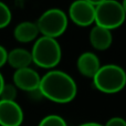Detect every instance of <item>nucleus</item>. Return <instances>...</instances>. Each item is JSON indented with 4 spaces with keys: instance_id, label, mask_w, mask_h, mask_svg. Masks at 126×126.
<instances>
[{
    "instance_id": "nucleus-1",
    "label": "nucleus",
    "mask_w": 126,
    "mask_h": 126,
    "mask_svg": "<svg viewBox=\"0 0 126 126\" xmlns=\"http://www.w3.org/2000/svg\"><path fill=\"white\" fill-rule=\"evenodd\" d=\"M39 93L54 103L65 104L76 97L78 85L67 73L60 70H51L41 76Z\"/></svg>"
},
{
    "instance_id": "nucleus-2",
    "label": "nucleus",
    "mask_w": 126,
    "mask_h": 126,
    "mask_svg": "<svg viewBox=\"0 0 126 126\" xmlns=\"http://www.w3.org/2000/svg\"><path fill=\"white\" fill-rule=\"evenodd\" d=\"M32 63L42 69H53L62 59V50L57 39L40 37L31 50Z\"/></svg>"
},
{
    "instance_id": "nucleus-3",
    "label": "nucleus",
    "mask_w": 126,
    "mask_h": 126,
    "mask_svg": "<svg viewBox=\"0 0 126 126\" xmlns=\"http://www.w3.org/2000/svg\"><path fill=\"white\" fill-rule=\"evenodd\" d=\"M93 84L95 89L102 93H118L126 85V72L123 67L116 64L101 65L93 78Z\"/></svg>"
},
{
    "instance_id": "nucleus-4",
    "label": "nucleus",
    "mask_w": 126,
    "mask_h": 126,
    "mask_svg": "<svg viewBox=\"0 0 126 126\" xmlns=\"http://www.w3.org/2000/svg\"><path fill=\"white\" fill-rule=\"evenodd\" d=\"M126 15L122 3L115 0H101L95 6V26L112 31L121 27Z\"/></svg>"
},
{
    "instance_id": "nucleus-5",
    "label": "nucleus",
    "mask_w": 126,
    "mask_h": 126,
    "mask_svg": "<svg viewBox=\"0 0 126 126\" xmlns=\"http://www.w3.org/2000/svg\"><path fill=\"white\" fill-rule=\"evenodd\" d=\"M35 23L42 37L57 39L65 32L69 24V18L61 9L52 8L44 11Z\"/></svg>"
},
{
    "instance_id": "nucleus-6",
    "label": "nucleus",
    "mask_w": 126,
    "mask_h": 126,
    "mask_svg": "<svg viewBox=\"0 0 126 126\" xmlns=\"http://www.w3.org/2000/svg\"><path fill=\"white\" fill-rule=\"evenodd\" d=\"M79 27H89L95 21V7L89 0H78L69 8V17Z\"/></svg>"
},
{
    "instance_id": "nucleus-7",
    "label": "nucleus",
    "mask_w": 126,
    "mask_h": 126,
    "mask_svg": "<svg viewBox=\"0 0 126 126\" xmlns=\"http://www.w3.org/2000/svg\"><path fill=\"white\" fill-rule=\"evenodd\" d=\"M41 76L35 70L29 67L16 70L13 73V85L26 92H37L40 85Z\"/></svg>"
},
{
    "instance_id": "nucleus-8",
    "label": "nucleus",
    "mask_w": 126,
    "mask_h": 126,
    "mask_svg": "<svg viewBox=\"0 0 126 126\" xmlns=\"http://www.w3.org/2000/svg\"><path fill=\"white\" fill-rule=\"evenodd\" d=\"M23 122V111L16 101L0 100V126H20Z\"/></svg>"
},
{
    "instance_id": "nucleus-9",
    "label": "nucleus",
    "mask_w": 126,
    "mask_h": 126,
    "mask_svg": "<svg viewBox=\"0 0 126 126\" xmlns=\"http://www.w3.org/2000/svg\"><path fill=\"white\" fill-rule=\"evenodd\" d=\"M78 70L83 76L93 79L101 67V62L98 57L93 52H84L79 57L76 62Z\"/></svg>"
},
{
    "instance_id": "nucleus-10",
    "label": "nucleus",
    "mask_w": 126,
    "mask_h": 126,
    "mask_svg": "<svg viewBox=\"0 0 126 126\" xmlns=\"http://www.w3.org/2000/svg\"><path fill=\"white\" fill-rule=\"evenodd\" d=\"M113 35L112 31L101 27L94 26L90 31V43L95 50L104 51L112 46Z\"/></svg>"
},
{
    "instance_id": "nucleus-11",
    "label": "nucleus",
    "mask_w": 126,
    "mask_h": 126,
    "mask_svg": "<svg viewBox=\"0 0 126 126\" xmlns=\"http://www.w3.org/2000/svg\"><path fill=\"white\" fill-rule=\"evenodd\" d=\"M38 35H39V29L37 27V23L31 21L21 22L16 27L13 31L15 39L21 43H28L38 39Z\"/></svg>"
},
{
    "instance_id": "nucleus-12",
    "label": "nucleus",
    "mask_w": 126,
    "mask_h": 126,
    "mask_svg": "<svg viewBox=\"0 0 126 126\" xmlns=\"http://www.w3.org/2000/svg\"><path fill=\"white\" fill-rule=\"evenodd\" d=\"M7 63L10 64L16 70L24 69V67H29L30 64L32 63V57H31V52L26 49L17 48L11 50L8 52V58H7Z\"/></svg>"
},
{
    "instance_id": "nucleus-13",
    "label": "nucleus",
    "mask_w": 126,
    "mask_h": 126,
    "mask_svg": "<svg viewBox=\"0 0 126 126\" xmlns=\"http://www.w3.org/2000/svg\"><path fill=\"white\" fill-rule=\"evenodd\" d=\"M38 126H67V124L64 118L60 115L51 114L42 118Z\"/></svg>"
},
{
    "instance_id": "nucleus-14",
    "label": "nucleus",
    "mask_w": 126,
    "mask_h": 126,
    "mask_svg": "<svg viewBox=\"0 0 126 126\" xmlns=\"http://www.w3.org/2000/svg\"><path fill=\"white\" fill-rule=\"evenodd\" d=\"M17 97V87L13 84H4L0 94L1 101H16Z\"/></svg>"
},
{
    "instance_id": "nucleus-15",
    "label": "nucleus",
    "mask_w": 126,
    "mask_h": 126,
    "mask_svg": "<svg viewBox=\"0 0 126 126\" xmlns=\"http://www.w3.org/2000/svg\"><path fill=\"white\" fill-rule=\"evenodd\" d=\"M11 21V11L7 4L0 2V29H3Z\"/></svg>"
},
{
    "instance_id": "nucleus-16",
    "label": "nucleus",
    "mask_w": 126,
    "mask_h": 126,
    "mask_svg": "<svg viewBox=\"0 0 126 126\" xmlns=\"http://www.w3.org/2000/svg\"><path fill=\"white\" fill-rule=\"evenodd\" d=\"M103 126H126V121L120 116H115V117L110 118L106 124Z\"/></svg>"
},
{
    "instance_id": "nucleus-17",
    "label": "nucleus",
    "mask_w": 126,
    "mask_h": 126,
    "mask_svg": "<svg viewBox=\"0 0 126 126\" xmlns=\"http://www.w3.org/2000/svg\"><path fill=\"white\" fill-rule=\"evenodd\" d=\"M7 58H8V51L0 46V67H2L7 63Z\"/></svg>"
},
{
    "instance_id": "nucleus-18",
    "label": "nucleus",
    "mask_w": 126,
    "mask_h": 126,
    "mask_svg": "<svg viewBox=\"0 0 126 126\" xmlns=\"http://www.w3.org/2000/svg\"><path fill=\"white\" fill-rule=\"evenodd\" d=\"M79 126H103V125L96 122H87V123H83V124H81Z\"/></svg>"
},
{
    "instance_id": "nucleus-19",
    "label": "nucleus",
    "mask_w": 126,
    "mask_h": 126,
    "mask_svg": "<svg viewBox=\"0 0 126 126\" xmlns=\"http://www.w3.org/2000/svg\"><path fill=\"white\" fill-rule=\"evenodd\" d=\"M4 79H3V76H2V74L0 73V94H1V91H2V89H3V86H4Z\"/></svg>"
},
{
    "instance_id": "nucleus-20",
    "label": "nucleus",
    "mask_w": 126,
    "mask_h": 126,
    "mask_svg": "<svg viewBox=\"0 0 126 126\" xmlns=\"http://www.w3.org/2000/svg\"><path fill=\"white\" fill-rule=\"evenodd\" d=\"M121 3H122L123 10H124V12H125V15H126V0H125V1H123V2H121Z\"/></svg>"
}]
</instances>
